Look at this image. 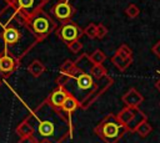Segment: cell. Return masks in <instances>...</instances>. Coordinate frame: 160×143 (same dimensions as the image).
Segmentation results:
<instances>
[{"label":"cell","instance_id":"1","mask_svg":"<svg viewBox=\"0 0 160 143\" xmlns=\"http://www.w3.org/2000/svg\"><path fill=\"white\" fill-rule=\"evenodd\" d=\"M4 2L6 6L0 10V55H10L21 63L22 57L39 44L30 26L35 14H26L11 0Z\"/></svg>","mask_w":160,"mask_h":143},{"label":"cell","instance_id":"2","mask_svg":"<svg viewBox=\"0 0 160 143\" xmlns=\"http://www.w3.org/2000/svg\"><path fill=\"white\" fill-rule=\"evenodd\" d=\"M30 117L35 121L34 136L38 134L42 139L55 138L56 143H61L66 138L71 139L74 136L71 116L54 108L46 99L30 113Z\"/></svg>","mask_w":160,"mask_h":143},{"label":"cell","instance_id":"3","mask_svg":"<svg viewBox=\"0 0 160 143\" xmlns=\"http://www.w3.org/2000/svg\"><path fill=\"white\" fill-rule=\"evenodd\" d=\"M126 132L125 126L112 113L105 114L94 128V133L104 143H118Z\"/></svg>","mask_w":160,"mask_h":143},{"label":"cell","instance_id":"4","mask_svg":"<svg viewBox=\"0 0 160 143\" xmlns=\"http://www.w3.org/2000/svg\"><path fill=\"white\" fill-rule=\"evenodd\" d=\"M30 26H31V30H32V32H34V35H35V37L38 39L39 42L45 40L58 27V25L55 22V19L51 17L49 14H46L44 9L38 11L31 17Z\"/></svg>","mask_w":160,"mask_h":143},{"label":"cell","instance_id":"5","mask_svg":"<svg viewBox=\"0 0 160 143\" xmlns=\"http://www.w3.org/2000/svg\"><path fill=\"white\" fill-rule=\"evenodd\" d=\"M116 118L125 126L126 131L131 133L135 132V128L139 126L140 122L148 119L146 114L141 112L139 107H129V106H125V108H122L116 114Z\"/></svg>","mask_w":160,"mask_h":143},{"label":"cell","instance_id":"6","mask_svg":"<svg viewBox=\"0 0 160 143\" xmlns=\"http://www.w3.org/2000/svg\"><path fill=\"white\" fill-rule=\"evenodd\" d=\"M69 82H74V86H75L78 93H82L81 101L94 90V87L96 85L95 80L91 77V75L85 72L82 68H80L78 66L75 67V70L72 72V76H71ZM78 93H75V97L78 96Z\"/></svg>","mask_w":160,"mask_h":143},{"label":"cell","instance_id":"7","mask_svg":"<svg viewBox=\"0 0 160 143\" xmlns=\"http://www.w3.org/2000/svg\"><path fill=\"white\" fill-rule=\"evenodd\" d=\"M100 81H101V82H100V83H96L95 87H94V90H92L82 101H80V108H81V109L85 111V109H88L89 107H91V104H92L94 102H96L98 98H99L100 96H102V93L106 92V91L109 90V87L114 83V80H112L111 77H109L108 75H106L105 77H102Z\"/></svg>","mask_w":160,"mask_h":143},{"label":"cell","instance_id":"8","mask_svg":"<svg viewBox=\"0 0 160 143\" xmlns=\"http://www.w3.org/2000/svg\"><path fill=\"white\" fill-rule=\"evenodd\" d=\"M56 36L65 44L70 42V41H75L79 40L81 37V35L84 34L82 29L74 21H69L65 24H61L59 27H56L55 30Z\"/></svg>","mask_w":160,"mask_h":143},{"label":"cell","instance_id":"9","mask_svg":"<svg viewBox=\"0 0 160 143\" xmlns=\"http://www.w3.org/2000/svg\"><path fill=\"white\" fill-rule=\"evenodd\" d=\"M75 7L70 4L69 0H59L51 9L52 17L56 19L60 24H65L71 21L75 15Z\"/></svg>","mask_w":160,"mask_h":143},{"label":"cell","instance_id":"10","mask_svg":"<svg viewBox=\"0 0 160 143\" xmlns=\"http://www.w3.org/2000/svg\"><path fill=\"white\" fill-rule=\"evenodd\" d=\"M75 67H76L75 61L66 60V61L60 66V72H59V76H58V78H56V85H58V86H61V87H65V86L68 85V82L70 81V78H71Z\"/></svg>","mask_w":160,"mask_h":143},{"label":"cell","instance_id":"11","mask_svg":"<svg viewBox=\"0 0 160 143\" xmlns=\"http://www.w3.org/2000/svg\"><path fill=\"white\" fill-rule=\"evenodd\" d=\"M20 67V62L10 55H0V73L6 77Z\"/></svg>","mask_w":160,"mask_h":143},{"label":"cell","instance_id":"12","mask_svg":"<svg viewBox=\"0 0 160 143\" xmlns=\"http://www.w3.org/2000/svg\"><path fill=\"white\" fill-rule=\"evenodd\" d=\"M70 92L68 91V88L66 87H61V86H58L50 95H49V97L46 98V101L54 107V108H58V109H60V107H61V104L64 103V101L66 99V97H68V95H69Z\"/></svg>","mask_w":160,"mask_h":143},{"label":"cell","instance_id":"13","mask_svg":"<svg viewBox=\"0 0 160 143\" xmlns=\"http://www.w3.org/2000/svg\"><path fill=\"white\" fill-rule=\"evenodd\" d=\"M121 101L124 102L125 106H129V107H139L142 103L144 97H142V95L136 88L131 87V88H129V91L125 95H122Z\"/></svg>","mask_w":160,"mask_h":143},{"label":"cell","instance_id":"14","mask_svg":"<svg viewBox=\"0 0 160 143\" xmlns=\"http://www.w3.org/2000/svg\"><path fill=\"white\" fill-rule=\"evenodd\" d=\"M78 108H80V102H79V99H78L72 93H69L68 97H66V99H65L64 103L61 104L60 111L64 112V113L68 114V116H71L72 112H75Z\"/></svg>","mask_w":160,"mask_h":143},{"label":"cell","instance_id":"15","mask_svg":"<svg viewBox=\"0 0 160 143\" xmlns=\"http://www.w3.org/2000/svg\"><path fill=\"white\" fill-rule=\"evenodd\" d=\"M110 60H111V63L121 72H124L132 62V57H124V56H121V55H119L116 52L112 55V57Z\"/></svg>","mask_w":160,"mask_h":143},{"label":"cell","instance_id":"16","mask_svg":"<svg viewBox=\"0 0 160 143\" xmlns=\"http://www.w3.org/2000/svg\"><path fill=\"white\" fill-rule=\"evenodd\" d=\"M15 132L19 137H26V136H34V126L30 122V118L26 117L24 121H21L18 127L15 128Z\"/></svg>","mask_w":160,"mask_h":143},{"label":"cell","instance_id":"17","mask_svg":"<svg viewBox=\"0 0 160 143\" xmlns=\"http://www.w3.org/2000/svg\"><path fill=\"white\" fill-rule=\"evenodd\" d=\"M46 67L44 66V63L40 61V60H34L30 62V65L28 66V71L31 76L34 77H40L44 72H45Z\"/></svg>","mask_w":160,"mask_h":143},{"label":"cell","instance_id":"18","mask_svg":"<svg viewBox=\"0 0 160 143\" xmlns=\"http://www.w3.org/2000/svg\"><path fill=\"white\" fill-rule=\"evenodd\" d=\"M89 73L91 75V77L94 80H100L108 75V70L105 66H102V63L101 65H91L89 68Z\"/></svg>","mask_w":160,"mask_h":143},{"label":"cell","instance_id":"19","mask_svg":"<svg viewBox=\"0 0 160 143\" xmlns=\"http://www.w3.org/2000/svg\"><path fill=\"white\" fill-rule=\"evenodd\" d=\"M151 131H152L151 124L148 122V119H145V121H142V122L139 123V126L135 128V132L134 133H138L140 137L145 138V137H148L151 133Z\"/></svg>","mask_w":160,"mask_h":143},{"label":"cell","instance_id":"20","mask_svg":"<svg viewBox=\"0 0 160 143\" xmlns=\"http://www.w3.org/2000/svg\"><path fill=\"white\" fill-rule=\"evenodd\" d=\"M89 61L92 63V65H101L105 60H106V55L101 51V50H95L94 52H91L89 56Z\"/></svg>","mask_w":160,"mask_h":143},{"label":"cell","instance_id":"21","mask_svg":"<svg viewBox=\"0 0 160 143\" xmlns=\"http://www.w3.org/2000/svg\"><path fill=\"white\" fill-rule=\"evenodd\" d=\"M140 14V9L138 5L135 4H129L125 9V15L129 17V19H136Z\"/></svg>","mask_w":160,"mask_h":143},{"label":"cell","instance_id":"22","mask_svg":"<svg viewBox=\"0 0 160 143\" xmlns=\"http://www.w3.org/2000/svg\"><path fill=\"white\" fill-rule=\"evenodd\" d=\"M96 29H98V25L94 24V22H90L82 31H84V34H85L89 39L95 40V39H96Z\"/></svg>","mask_w":160,"mask_h":143},{"label":"cell","instance_id":"23","mask_svg":"<svg viewBox=\"0 0 160 143\" xmlns=\"http://www.w3.org/2000/svg\"><path fill=\"white\" fill-rule=\"evenodd\" d=\"M66 46H68L69 51H70V52H72V53H79V52H80V50L82 48V44L80 42V40L70 41V42H68V44H66Z\"/></svg>","mask_w":160,"mask_h":143},{"label":"cell","instance_id":"24","mask_svg":"<svg viewBox=\"0 0 160 143\" xmlns=\"http://www.w3.org/2000/svg\"><path fill=\"white\" fill-rule=\"evenodd\" d=\"M116 53H119V55H121V56H124V57H132V51H131V48H130L128 45H125V44H122V45L119 46V48L116 50Z\"/></svg>","mask_w":160,"mask_h":143},{"label":"cell","instance_id":"25","mask_svg":"<svg viewBox=\"0 0 160 143\" xmlns=\"http://www.w3.org/2000/svg\"><path fill=\"white\" fill-rule=\"evenodd\" d=\"M106 35H108V27H106L104 24H98V29H96V39H98V40H102Z\"/></svg>","mask_w":160,"mask_h":143},{"label":"cell","instance_id":"26","mask_svg":"<svg viewBox=\"0 0 160 143\" xmlns=\"http://www.w3.org/2000/svg\"><path fill=\"white\" fill-rule=\"evenodd\" d=\"M19 143H38V139L35 136H26V137H20Z\"/></svg>","mask_w":160,"mask_h":143},{"label":"cell","instance_id":"27","mask_svg":"<svg viewBox=\"0 0 160 143\" xmlns=\"http://www.w3.org/2000/svg\"><path fill=\"white\" fill-rule=\"evenodd\" d=\"M151 51H152V53L158 57V58H160V40L152 46V48H151Z\"/></svg>","mask_w":160,"mask_h":143},{"label":"cell","instance_id":"28","mask_svg":"<svg viewBox=\"0 0 160 143\" xmlns=\"http://www.w3.org/2000/svg\"><path fill=\"white\" fill-rule=\"evenodd\" d=\"M38 143H56V142L48 139V138H44V139H38Z\"/></svg>","mask_w":160,"mask_h":143},{"label":"cell","instance_id":"29","mask_svg":"<svg viewBox=\"0 0 160 143\" xmlns=\"http://www.w3.org/2000/svg\"><path fill=\"white\" fill-rule=\"evenodd\" d=\"M155 87H156V88L160 91V77L156 80V82H155Z\"/></svg>","mask_w":160,"mask_h":143},{"label":"cell","instance_id":"30","mask_svg":"<svg viewBox=\"0 0 160 143\" xmlns=\"http://www.w3.org/2000/svg\"><path fill=\"white\" fill-rule=\"evenodd\" d=\"M1 83H2V81H1V78H0V86H1Z\"/></svg>","mask_w":160,"mask_h":143}]
</instances>
